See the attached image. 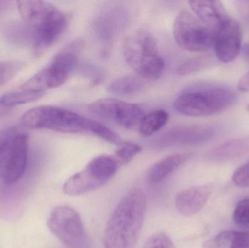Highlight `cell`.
<instances>
[{
	"mask_svg": "<svg viewBox=\"0 0 249 248\" xmlns=\"http://www.w3.org/2000/svg\"><path fill=\"white\" fill-rule=\"evenodd\" d=\"M146 199L139 188L130 189L109 218L105 234V248H134L146 214Z\"/></svg>",
	"mask_w": 249,
	"mask_h": 248,
	"instance_id": "cell-1",
	"label": "cell"
},
{
	"mask_svg": "<svg viewBox=\"0 0 249 248\" xmlns=\"http://www.w3.org/2000/svg\"><path fill=\"white\" fill-rule=\"evenodd\" d=\"M17 4L22 19L31 30L34 52L41 55L65 33L70 16L46 1H19Z\"/></svg>",
	"mask_w": 249,
	"mask_h": 248,
	"instance_id": "cell-2",
	"label": "cell"
},
{
	"mask_svg": "<svg viewBox=\"0 0 249 248\" xmlns=\"http://www.w3.org/2000/svg\"><path fill=\"white\" fill-rule=\"evenodd\" d=\"M236 95L222 84H199L185 89L174 103L178 113L189 116H207L229 109Z\"/></svg>",
	"mask_w": 249,
	"mask_h": 248,
	"instance_id": "cell-3",
	"label": "cell"
},
{
	"mask_svg": "<svg viewBox=\"0 0 249 248\" xmlns=\"http://www.w3.org/2000/svg\"><path fill=\"white\" fill-rule=\"evenodd\" d=\"M97 123V121L72 111L49 105L32 108L21 116V124L25 128L65 133L86 132L93 134Z\"/></svg>",
	"mask_w": 249,
	"mask_h": 248,
	"instance_id": "cell-4",
	"label": "cell"
},
{
	"mask_svg": "<svg viewBox=\"0 0 249 248\" xmlns=\"http://www.w3.org/2000/svg\"><path fill=\"white\" fill-rule=\"evenodd\" d=\"M124 53L127 64L141 77L157 80L162 76L165 61L150 32L140 29L130 33L124 39Z\"/></svg>",
	"mask_w": 249,
	"mask_h": 248,
	"instance_id": "cell-5",
	"label": "cell"
},
{
	"mask_svg": "<svg viewBox=\"0 0 249 248\" xmlns=\"http://www.w3.org/2000/svg\"><path fill=\"white\" fill-rule=\"evenodd\" d=\"M173 34L177 45L190 52H205L213 46L214 32L186 9L177 15Z\"/></svg>",
	"mask_w": 249,
	"mask_h": 248,
	"instance_id": "cell-6",
	"label": "cell"
},
{
	"mask_svg": "<svg viewBox=\"0 0 249 248\" xmlns=\"http://www.w3.org/2000/svg\"><path fill=\"white\" fill-rule=\"evenodd\" d=\"M48 226L51 232L70 248H84L87 235L81 217L68 206L54 208L48 218Z\"/></svg>",
	"mask_w": 249,
	"mask_h": 248,
	"instance_id": "cell-7",
	"label": "cell"
},
{
	"mask_svg": "<svg viewBox=\"0 0 249 248\" xmlns=\"http://www.w3.org/2000/svg\"><path fill=\"white\" fill-rule=\"evenodd\" d=\"M90 112L127 130L139 128L145 114L142 107L118 99H103L89 105Z\"/></svg>",
	"mask_w": 249,
	"mask_h": 248,
	"instance_id": "cell-8",
	"label": "cell"
},
{
	"mask_svg": "<svg viewBox=\"0 0 249 248\" xmlns=\"http://www.w3.org/2000/svg\"><path fill=\"white\" fill-rule=\"evenodd\" d=\"M29 138L20 132L13 138L0 158V179L6 184L18 182L27 167Z\"/></svg>",
	"mask_w": 249,
	"mask_h": 248,
	"instance_id": "cell-9",
	"label": "cell"
},
{
	"mask_svg": "<svg viewBox=\"0 0 249 248\" xmlns=\"http://www.w3.org/2000/svg\"><path fill=\"white\" fill-rule=\"evenodd\" d=\"M242 39L241 26L229 16L215 32L213 48L218 59L223 63L234 61L241 51Z\"/></svg>",
	"mask_w": 249,
	"mask_h": 248,
	"instance_id": "cell-10",
	"label": "cell"
},
{
	"mask_svg": "<svg viewBox=\"0 0 249 248\" xmlns=\"http://www.w3.org/2000/svg\"><path fill=\"white\" fill-rule=\"evenodd\" d=\"M216 130L209 125H184L177 127L162 134L158 140L160 147L173 145H194L209 141Z\"/></svg>",
	"mask_w": 249,
	"mask_h": 248,
	"instance_id": "cell-11",
	"label": "cell"
},
{
	"mask_svg": "<svg viewBox=\"0 0 249 248\" xmlns=\"http://www.w3.org/2000/svg\"><path fill=\"white\" fill-rule=\"evenodd\" d=\"M213 189L212 185L205 184L181 191L176 197V208L184 216L196 215L207 203Z\"/></svg>",
	"mask_w": 249,
	"mask_h": 248,
	"instance_id": "cell-12",
	"label": "cell"
},
{
	"mask_svg": "<svg viewBox=\"0 0 249 248\" xmlns=\"http://www.w3.org/2000/svg\"><path fill=\"white\" fill-rule=\"evenodd\" d=\"M188 4L193 14L214 33L229 17L222 1H189Z\"/></svg>",
	"mask_w": 249,
	"mask_h": 248,
	"instance_id": "cell-13",
	"label": "cell"
},
{
	"mask_svg": "<svg viewBox=\"0 0 249 248\" xmlns=\"http://www.w3.org/2000/svg\"><path fill=\"white\" fill-rule=\"evenodd\" d=\"M84 45L80 38L69 42L54 56L50 66L69 77L78 63Z\"/></svg>",
	"mask_w": 249,
	"mask_h": 248,
	"instance_id": "cell-14",
	"label": "cell"
},
{
	"mask_svg": "<svg viewBox=\"0 0 249 248\" xmlns=\"http://www.w3.org/2000/svg\"><path fill=\"white\" fill-rule=\"evenodd\" d=\"M67 76L48 66L38 71L32 78L20 86V90L45 92L64 84L68 80Z\"/></svg>",
	"mask_w": 249,
	"mask_h": 248,
	"instance_id": "cell-15",
	"label": "cell"
},
{
	"mask_svg": "<svg viewBox=\"0 0 249 248\" xmlns=\"http://www.w3.org/2000/svg\"><path fill=\"white\" fill-rule=\"evenodd\" d=\"M191 157V154H171L152 165L147 172V179L152 183H160L173 172L181 167Z\"/></svg>",
	"mask_w": 249,
	"mask_h": 248,
	"instance_id": "cell-16",
	"label": "cell"
},
{
	"mask_svg": "<svg viewBox=\"0 0 249 248\" xmlns=\"http://www.w3.org/2000/svg\"><path fill=\"white\" fill-rule=\"evenodd\" d=\"M249 151V138L231 140L211 150L207 157L209 160H226L239 157Z\"/></svg>",
	"mask_w": 249,
	"mask_h": 248,
	"instance_id": "cell-17",
	"label": "cell"
},
{
	"mask_svg": "<svg viewBox=\"0 0 249 248\" xmlns=\"http://www.w3.org/2000/svg\"><path fill=\"white\" fill-rule=\"evenodd\" d=\"M119 165V163L115 157L112 156L102 155L95 157L86 167L93 172L96 176L106 184L116 174Z\"/></svg>",
	"mask_w": 249,
	"mask_h": 248,
	"instance_id": "cell-18",
	"label": "cell"
},
{
	"mask_svg": "<svg viewBox=\"0 0 249 248\" xmlns=\"http://www.w3.org/2000/svg\"><path fill=\"white\" fill-rule=\"evenodd\" d=\"M168 118L169 115L163 109H158L146 114L138 128L139 133L144 137L153 135L166 125Z\"/></svg>",
	"mask_w": 249,
	"mask_h": 248,
	"instance_id": "cell-19",
	"label": "cell"
},
{
	"mask_svg": "<svg viewBox=\"0 0 249 248\" xmlns=\"http://www.w3.org/2000/svg\"><path fill=\"white\" fill-rule=\"evenodd\" d=\"M144 87L143 81L139 77L133 75H125L118 77L112 82L108 90L118 96H130L142 91Z\"/></svg>",
	"mask_w": 249,
	"mask_h": 248,
	"instance_id": "cell-20",
	"label": "cell"
},
{
	"mask_svg": "<svg viewBox=\"0 0 249 248\" xmlns=\"http://www.w3.org/2000/svg\"><path fill=\"white\" fill-rule=\"evenodd\" d=\"M45 92L23 90L6 93L0 97V102L4 106L13 107L17 105L26 104L39 100L43 97Z\"/></svg>",
	"mask_w": 249,
	"mask_h": 248,
	"instance_id": "cell-21",
	"label": "cell"
},
{
	"mask_svg": "<svg viewBox=\"0 0 249 248\" xmlns=\"http://www.w3.org/2000/svg\"><path fill=\"white\" fill-rule=\"evenodd\" d=\"M212 63V58L207 55L193 57L181 63L177 68V71L180 75H186L204 69L209 66Z\"/></svg>",
	"mask_w": 249,
	"mask_h": 248,
	"instance_id": "cell-22",
	"label": "cell"
},
{
	"mask_svg": "<svg viewBox=\"0 0 249 248\" xmlns=\"http://www.w3.org/2000/svg\"><path fill=\"white\" fill-rule=\"evenodd\" d=\"M142 148L139 144L129 141H123L118 146V149L115 151V157L119 165L128 164L133 159L141 152Z\"/></svg>",
	"mask_w": 249,
	"mask_h": 248,
	"instance_id": "cell-23",
	"label": "cell"
},
{
	"mask_svg": "<svg viewBox=\"0 0 249 248\" xmlns=\"http://www.w3.org/2000/svg\"><path fill=\"white\" fill-rule=\"evenodd\" d=\"M235 231H224L205 242L202 248H233Z\"/></svg>",
	"mask_w": 249,
	"mask_h": 248,
	"instance_id": "cell-24",
	"label": "cell"
},
{
	"mask_svg": "<svg viewBox=\"0 0 249 248\" xmlns=\"http://www.w3.org/2000/svg\"><path fill=\"white\" fill-rule=\"evenodd\" d=\"M234 222L240 226H249V199L240 200L232 215Z\"/></svg>",
	"mask_w": 249,
	"mask_h": 248,
	"instance_id": "cell-25",
	"label": "cell"
},
{
	"mask_svg": "<svg viewBox=\"0 0 249 248\" xmlns=\"http://www.w3.org/2000/svg\"><path fill=\"white\" fill-rule=\"evenodd\" d=\"M143 248H176L171 239L165 233L152 234L145 243Z\"/></svg>",
	"mask_w": 249,
	"mask_h": 248,
	"instance_id": "cell-26",
	"label": "cell"
},
{
	"mask_svg": "<svg viewBox=\"0 0 249 248\" xmlns=\"http://www.w3.org/2000/svg\"><path fill=\"white\" fill-rule=\"evenodd\" d=\"M21 68V64L5 62L0 64V85L13 78Z\"/></svg>",
	"mask_w": 249,
	"mask_h": 248,
	"instance_id": "cell-27",
	"label": "cell"
},
{
	"mask_svg": "<svg viewBox=\"0 0 249 248\" xmlns=\"http://www.w3.org/2000/svg\"><path fill=\"white\" fill-rule=\"evenodd\" d=\"M232 179L240 187H249V161L235 170Z\"/></svg>",
	"mask_w": 249,
	"mask_h": 248,
	"instance_id": "cell-28",
	"label": "cell"
},
{
	"mask_svg": "<svg viewBox=\"0 0 249 248\" xmlns=\"http://www.w3.org/2000/svg\"><path fill=\"white\" fill-rule=\"evenodd\" d=\"M233 248H249V231H235Z\"/></svg>",
	"mask_w": 249,
	"mask_h": 248,
	"instance_id": "cell-29",
	"label": "cell"
},
{
	"mask_svg": "<svg viewBox=\"0 0 249 248\" xmlns=\"http://www.w3.org/2000/svg\"><path fill=\"white\" fill-rule=\"evenodd\" d=\"M237 7L244 18L249 22V1H238Z\"/></svg>",
	"mask_w": 249,
	"mask_h": 248,
	"instance_id": "cell-30",
	"label": "cell"
},
{
	"mask_svg": "<svg viewBox=\"0 0 249 248\" xmlns=\"http://www.w3.org/2000/svg\"><path fill=\"white\" fill-rule=\"evenodd\" d=\"M238 89L242 92H249V72L243 76L238 84Z\"/></svg>",
	"mask_w": 249,
	"mask_h": 248,
	"instance_id": "cell-31",
	"label": "cell"
},
{
	"mask_svg": "<svg viewBox=\"0 0 249 248\" xmlns=\"http://www.w3.org/2000/svg\"><path fill=\"white\" fill-rule=\"evenodd\" d=\"M11 107L4 106V105H3L2 103L0 102V118L8 115L9 112L11 111Z\"/></svg>",
	"mask_w": 249,
	"mask_h": 248,
	"instance_id": "cell-32",
	"label": "cell"
},
{
	"mask_svg": "<svg viewBox=\"0 0 249 248\" xmlns=\"http://www.w3.org/2000/svg\"><path fill=\"white\" fill-rule=\"evenodd\" d=\"M241 51H242L243 55H244L246 61H248L249 63V42L242 46Z\"/></svg>",
	"mask_w": 249,
	"mask_h": 248,
	"instance_id": "cell-33",
	"label": "cell"
},
{
	"mask_svg": "<svg viewBox=\"0 0 249 248\" xmlns=\"http://www.w3.org/2000/svg\"><path fill=\"white\" fill-rule=\"evenodd\" d=\"M10 1H0V13L5 10L9 7Z\"/></svg>",
	"mask_w": 249,
	"mask_h": 248,
	"instance_id": "cell-34",
	"label": "cell"
},
{
	"mask_svg": "<svg viewBox=\"0 0 249 248\" xmlns=\"http://www.w3.org/2000/svg\"><path fill=\"white\" fill-rule=\"evenodd\" d=\"M248 109L249 110V104L248 105Z\"/></svg>",
	"mask_w": 249,
	"mask_h": 248,
	"instance_id": "cell-35",
	"label": "cell"
}]
</instances>
